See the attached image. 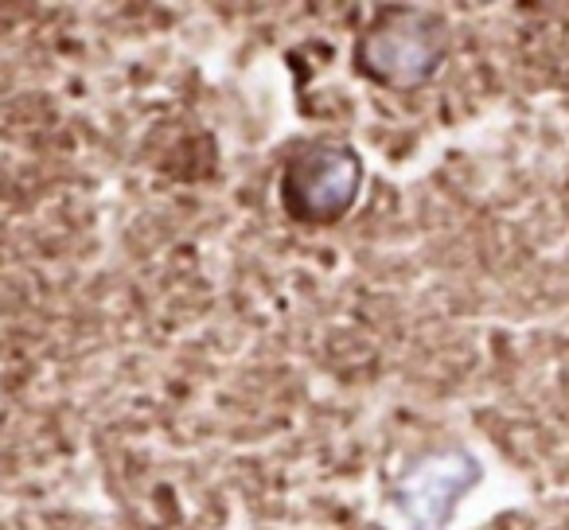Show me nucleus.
I'll list each match as a JSON object with an SVG mask.
<instances>
[{"mask_svg": "<svg viewBox=\"0 0 569 530\" xmlns=\"http://www.w3.org/2000/svg\"><path fill=\"white\" fill-rule=\"evenodd\" d=\"M4 418H9V387L0 379V426H4Z\"/></svg>", "mask_w": 569, "mask_h": 530, "instance_id": "nucleus-4", "label": "nucleus"}, {"mask_svg": "<svg viewBox=\"0 0 569 530\" xmlns=\"http://www.w3.org/2000/svg\"><path fill=\"white\" fill-rule=\"evenodd\" d=\"M367 168L356 144L320 141L297 144L277 176V203L301 227H336L351 214V207L363 196Z\"/></svg>", "mask_w": 569, "mask_h": 530, "instance_id": "nucleus-1", "label": "nucleus"}, {"mask_svg": "<svg viewBox=\"0 0 569 530\" xmlns=\"http://www.w3.org/2000/svg\"><path fill=\"white\" fill-rule=\"evenodd\" d=\"M483 480V468L472 452L449 449L418 457L395 483V507L413 530H445L457 503Z\"/></svg>", "mask_w": 569, "mask_h": 530, "instance_id": "nucleus-3", "label": "nucleus"}, {"mask_svg": "<svg viewBox=\"0 0 569 530\" xmlns=\"http://www.w3.org/2000/svg\"><path fill=\"white\" fill-rule=\"evenodd\" d=\"M449 28L426 9H382L356 40V71L387 90H418L441 71Z\"/></svg>", "mask_w": 569, "mask_h": 530, "instance_id": "nucleus-2", "label": "nucleus"}]
</instances>
